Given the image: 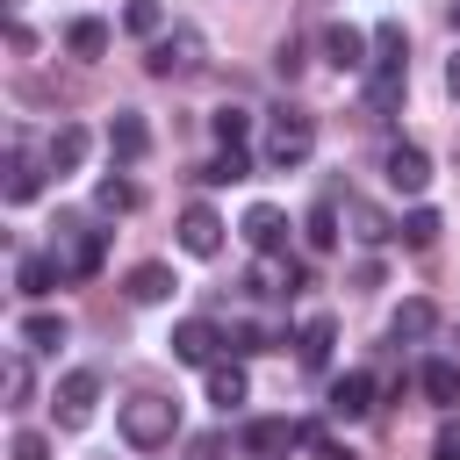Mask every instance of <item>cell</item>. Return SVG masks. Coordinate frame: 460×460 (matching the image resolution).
I'll return each instance as SVG.
<instances>
[{"label": "cell", "instance_id": "obj_32", "mask_svg": "<svg viewBox=\"0 0 460 460\" xmlns=\"http://www.w3.org/2000/svg\"><path fill=\"white\" fill-rule=\"evenodd\" d=\"M374 65H402V22H381L374 29Z\"/></svg>", "mask_w": 460, "mask_h": 460}, {"label": "cell", "instance_id": "obj_21", "mask_svg": "<svg viewBox=\"0 0 460 460\" xmlns=\"http://www.w3.org/2000/svg\"><path fill=\"white\" fill-rule=\"evenodd\" d=\"M65 50H72V58H86V65H93V58H108V22L79 14V22L65 29Z\"/></svg>", "mask_w": 460, "mask_h": 460}, {"label": "cell", "instance_id": "obj_11", "mask_svg": "<svg viewBox=\"0 0 460 460\" xmlns=\"http://www.w3.org/2000/svg\"><path fill=\"white\" fill-rule=\"evenodd\" d=\"M86 151H93V137H86L79 122H58V129H50V144H43V165H50V172H79V165H86Z\"/></svg>", "mask_w": 460, "mask_h": 460}, {"label": "cell", "instance_id": "obj_19", "mask_svg": "<svg viewBox=\"0 0 460 460\" xmlns=\"http://www.w3.org/2000/svg\"><path fill=\"white\" fill-rule=\"evenodd\" d=\"M345 223H352L359 244H388V237H395V223H388L374 201H352V194H345Z\"/></svg>", "mask_w": 460, "mask_h": 460}, {"label": "cell", "instance_id": "obj_17", "mask_svg": "<svg viewBox=\"0 0 460 460\" xmlns=\"http://www.w3.org/2000/svg\"><path fill=\"white\" fill-rule=\"evenodd\" d=\"M65 331H72V323H65V309H58V316H50V309H36V316H22V352H58V345H65Z\"/></svg>", "mask_w": 460, "mask_h": 460}, {"label": "cell", "instance_id": "obj_26", "mask_svg": "<svg viewBox=\"0 0 460 460\" xmlns=\"http://www.w3.org/2000/svg\"><path fill=\"white\" fill-rule=\"evenodd\" d=\"M201 180L208 187H230V180H252V158H244V144H223L208 165H201Z\"/></svg>", "mask_w": 460, "mask_h": 460}, {"label": "cell", "instance_id": "obj_24", "mask_svg": "<svg viewBox=\"0 0 460 460\" xmlns=\"http://www.w3.org/2000/svg\"><path fill=\"white\" fill-rule=\"evenodd\" d=\"M180 280H172V266H158V259H144L137 273H129V302H165Z\"/></svg>", "mask_w": 460, "mask_h": 460}, {"label": "cell", "instance_id": "obj_3", "mask_svg": "<svg viewBox=\"0 0 460 460\" xmlns=\"http://www.w3.org/2000/svg\"><path fill=\"white\" fill-rule=\"evenodd\" d=\"M309 151H316V115H302V108H280V115L266 122V165H273V172H295Z\"/></svg>", "mask_w": 460, "mask_h": 460}, {"label": "cell", "instance_id": "obj_31", "mask_svg": "<svg viewBox=\"0 0 460 460\" xmlns=\"http://www.w3.org/2000/svg\"><path fill=\"white\" fill-rule=\"evenodd\" d=\"M208 129H216V144H244V137H252V115H244V108H216Z\"/></svg>", "mask_w": 460, "mask_h": 460}, {"label": "cell", "instance_id": "obj_10", "mask_svg": "<svg viewBox=\"0 0 460 460\" xmlns=\"http://www.w3.org/2000/svg\"><path fill=\"white\" fill-rule=\"evenodd\" d=\"M93 402H101V374H86V367H79V374H65V381H58V424H72V431H79V424L93 417Z\"/></svg>", "mask_w": 460, "mask_h": 460}, {"label": "cell", "instance_id": "obj_5", "mask_svg": "<svg viewBox=\"0 0 460 460\" xmlns=\"http://www.w3.org/2000/svg\"><path fill=\"white\" fill-rule=\"evenodd\" d=\"M323 58H331L338 72H367V65H374V36L352 29V22H331V29H323Z\"/></svg>", "mask_w": 460, "mask_h": 460}, {"label": "cell", "instance_id": "obj_35", "mask_svg": "<svg viewBox=\"0 0 460 460\" xmlns=\"http://www.w3.org/2000/svg\"><path fill=\"white\" fill-rule=\"evenodd\" d=\"M14 460H50V438L43 431H14Z\"/></svg>", "mask_w": 460, "mask_h": 460}, {"label": "cell", "instance_id": "obj_12", "mask_svg": "<svg viewBox=\"0 0 460 460\" xmlns=\"http://www.w3.org/2000/svg\"><path fill=\"white\" fill-rule=\"evenodd\" d=\"M180 244H187V252H194V259H216V252H223V216H216V208H201V201H194V208H187V216H180Z\"/></svg>", "mask_w": 460, "mask_h": 460}, {"label": "cell", "instance_id": "obj_37", "mask_svg": "<svg viewBox=\"0 0 460 460\" xmlns=\"http://www.w3.org/2000/svg\"><path fill=\"white\" fill-rule=\"evenodd\" d=\"M273 65H280V79H295V72H302V43H295V36H288V43H280V58H273Z\"/></svg>", "mask_w": 460, "mask_h": 460}, {"label": "cell", "instance_id": "obj_28", "mask_svg": "<svg viewBox=\"0 0 460 460\" xmlns=\"http://www.w3.org/2000/svg\"><path fill=\"white\" fill-rule=\"evenodd\" d=\"M93 201H101V216H129V208H137V180H122V172H108V180L93 187Z\"/></svg>", "mask_w": 460, "mask_h": 460}, {"label": "cell", "instance_id": "obj_14", "mask_svg": "<svg viewBox=\"0 0 460 460\" xmlns=\"http://www.w3.org/2000/svg\"><path fill=\"white\" fill-rule=\"evenodd\" d=\"M58 280H65V259H58V252H22V259H14V288H22V295H50Z\"/></svg>", "mask_w": 460, "mask_h": 460}, {"label": "cell", "instance_id": "obj_25", "mask_svg": "<svg viewBox=\"0 0 460 460\" xmlns=\"http://www.w3.org/2000/svg\"><path fill=\"white\" fill-rule=\"evenodd\" d=\"M417 381H424V395H431L438 410H453V402H460V367H453V359H424V374H417Z\"/></svg>", "mask_w": 460, "mask_h": 460}, {"label": "cell", "instance_id": "obj_8", "mask_svg": "<svg viewBox=\"0 0 460 460\" xmlns=\"http://www.w3.org/2000/svg\"><path fill=\"white\" fill-rule=\"evenodd\" d=\"M381 172H388V187H395V194H424V187H431V158H424L417 144H388Z\"/></svg>", "mask_w": 460, "mask_h": 460}, {"label": "cell", "instance_id": "obj_16", "mask_svg": "<svg viewBox=\"0 0 460 460\" xmlns=\"http://www.w3.org/2000/svg\"><path fill=\"white\" fill-rule=\"evenodd\" d=\"M367 410H374V374H359V367H352V374L331 388V417H345V424H352V417H367Z\"/></svg>", "mask_w": 460, "mask_h": 460}, {"label": "cell", "instance_id": "obj_23", "mask_svg": "<svg viewBox=\"0 0 460 460\" xmlns=\"http://www.w3.org/2000/svg\"><path fill=\"white\" fill-rule=\"evenodd\" d=\"M36 187H43V165L14 144V151H7V201H36Z\"/></svg>", "mask_w": 460, "mask_h": 460}, {"label": "cell", "instance_id": "obj_6", "mask_svg": "<svg viewBox=\"0 0 460 460\" xmlns=\"http://www.w3.org/2000/svg\"><path fill=\"white\" fill-rule=\"evenodd\" d=\"M216 345H223V331H216L208 316H180V323H172V359H187V367H216Z\"/></svg>", "mask_w": 460, "mask_h": 460}, {"label": "cell", "instance_id": "obj_22", "mask_svg": "<svg viewBox=\"0 0 460 460\" xmlns=\"http://www.w3.org/2000/svg\"><path fill=\"white\" fill-rule=\"evenodd\" d=\"M395 101H402V65H367V108L388 115Z\"/></svg>", "mask_w": 460, "mask_h": 460}, {"label": "cell", "instance_id": "obj_1", "mask_svg": "<svg viewBox=\"0 0 460 460\" xmlns=\"http://www.w3.org/2000/svg\"><path fill=\"white\" fill-rule=\"evenodd\" d=\"M201 58H208V43H201V29H194V22H172L165 36H151V43H144V72H151V79H194V72H201Z\"/></svg>", "mask_w": 460, "mask_h": 460}, {"label": "cell", "instance_id": "obj_38", "mask_svg": "<svg viewBox=\"0 0 460 460\" xmlns=\"http://www.w3.org/2000/svg\"><path fill=\"white\" fill-rule=\"evenodd\" d=\"M446 93H453V101H460V50H453V58H446Z\"/></svg>", "mask_w": 460, "mask_h": 460}, {"label": "cell", "instance_id": "obj_4", "mask_svg": "<svg viewBox=\"0 0 460 460\" xmlns=\"http://www.w3.org/2000/svg\"><path fill=\"white\" fill-rule=\"evenodd\" d=\"M295 446H316V424H295V417H252L244 424V453L252 460H280Z\"/></svg>", "mask_w": 460, "mask_h": 460}, {"label": "cell", "instance_id": "obj_40", "mask_svg": "<svg viewBox=\"0 0 460 460\" xmlns=\"http://www.w3.org/2000/svg\"><path fill=\"white\" fill-rule=\"evenodd\" d=\"M453 29H460V0H453Z\"/></svg>", "mask_w": 460, "mask_h": 460}, {"label": "cell", "instance_id": "obj_33", "mask_svg": "<svg viewBox=\"0 0 460 460\" xmlns=\"http://www.w3.org/2000/svg\"><path fill=\"white\" fill-rule=\"evenodd\" d=\"M223 345H237V352H266V345H273V331H266V323H237Z\"/></svg>", "mask_w": 460, "mask_h": 460}, {"label": "cell", "instance_id": "obj_2", "mask_svg": "<svg viewBox=\"0 0 460 460\" xmlns=\"http://www.w3.org/2000/svg\"><path fill=\"white\" fill-rule=\"evenodd\" d=\"M115 424H122V438H129L137 453H151V446H165V438L180 431V402L144 388V395H129V402H122V417H115Z\"/></svg>", "mask_w": 460, "mask_h": 460}, {"label": "cell", "instance_id": "obj_7", "mask_svg": "<svg viewBox=\"0 0 460 460\" xmlns=\"http://www.w3.org/2000/svg\"><path fill=\"white\" fill-rule=\"evenodd\" d=\"M144 151H151L144 115H137V108H115V115H108V158H115V165H137Z\"/></svg>", "mask_w": 460, "mask_h": 460}, {"label": "cell", "instance_id": "obj_27", "mask_svg": "<svg viewBox=\"0 0 460 460\" xmlns=\"http://www.w3.org/2000/svg\"><path fill=\"white\" fill-rule=\"evenodd\" d=\"M395 230H402V244H410V252H431V244H438V230H446V223H438V208H410V216H402V223H395Z\"/></svg>", "mask_w": 460, "mask_h": 460}, {"label": "cell", "instance_id": "obj_9", "mask_svg": "<svg viewBox=\"0 0 460 460\" xmlns=\"http://www.w3.org/2000/svg\"><path fill=\"white\" fill-rule=\"evenodd\" d=\"M244 244L266 252V259H280V252H288V216H280L273 201H252V208H244Z\"/></svg>", "mask_w": 460, "mask_h": 460}, {"label": "cell", "instance_id": "obj_30", "mask_svg": "<svg viewBox=\"0 0 460 460\" xmlns=\"http://www.w3.org/2000/svg\"><path fill=\"white\" fill-rule=\"evenodd\" d=\"M338 244V201H316L309 208V252H331Z\"/></svg>", "mask_w": 460, "mask_h": 460}, {"label": "cell", "instance_id": "obj_36", "mask_svg": "<svg viewBox=\"0 0 460 460\" xmlns=\"http://www.w3.org/2000/svg\"><path fill=\"white\" fill-rule=\"evenodd\" d=\"M431 460H460V424H453V417L438 424V446H431Z\"/></svg>", "mask_w": 460, "mask_h": 460}, {"label": "cell", "instance_id": "obj_18", "mask_svg": "<svg viewBox=\"0 0 460 460\" xmlns=\"http://www.w3.org/2000/svg\"><path fill=\"white\" fill-rule=\"evenodd\" d=\"M244 395H252L244 367H237V359H216V367H208V402H216V410H237Z\"/></svg>", "mask_w": 460, "mask_h": 460}, {"label": "cell", "instance_id": "obj_29", "mask_svg": "<svg viewBox=\"0 0 460 460\" xmlns=\"http://www.w3.org/2000/svg\"><path fill=\"white\" fill-rule=\"evenodd\" d=\"M122 29L151 43V36H165V7H158V0H129V7H122Z\"/></svg>", "mask_w": 460, "mask_h": 460}, {"label": "cell", "instance_id": "obj_15", "mask_svg": "<svg viewBox=\"0 0 460 460\" xmlns=\"http://www.w3.org/2000/svg\"><path fill=\"white\" fill-rule=\"evenodd\" d=\"M331 338H338V323H331L323 309H316V316H302V331H295V359H302V367L316 374V367L331 359Z\"/></svg>", "mask_w": 460, "mask_h": 460}, {"label": "cell", "instance_id": "obj_34", "mask_svg": "<svg viewBox=\"0 0 460 460\" xmlns=\"http://www.w3.org/2000/svg\"><path fill=\"white\" fill-rule=\"evenodd\" d=\"M7 395H14V410H22V402H29V359H22V352H14V359H7Z\"/></svg>", "mask_w": 460, "mask_h": 460}, {"label": "cell", "instance_id": "obj_20", "mask_svg": "<svg viewBox=\"0 0 460 460\" xmlns=\"http://www.w3.org/2000/svg\"><path fill=\"white\" fill-rule=\"evenodd\" d=\"M431 323H438V309H431L424 295H410V302L388 316V338H395V345H402V338H431Z\"/></svg>", "mask_w": 460, "mask_h": 460}, {"label": "cell", "instance_id": "obj_13", "mask_svg": "<svg viewBox=\"0 0 460 460\" xmlns=\"http://www.w3.org/2000/svg\"><path fill=\"white\" fill-rule=\"evenodd\" d=\"M58 259H65V280H93L108 259V230H79L72 244H58Z\"/></svg>", "mask_w": 460, "mask_h": 460}, {"label": "cell", "instance_id": "obj_39", "mask_svg": "<svg viewBox=\"0 0 460 460\" xmlns=\"http://www.w3.org/2000/svg\"><path fill=\"white\" fill-rule=\"evenodd\" d=\"M316 460H352V453L345 446H316Z\"/></svg>", "mask_w": 460, "mask_h": 460}]
</instances>
